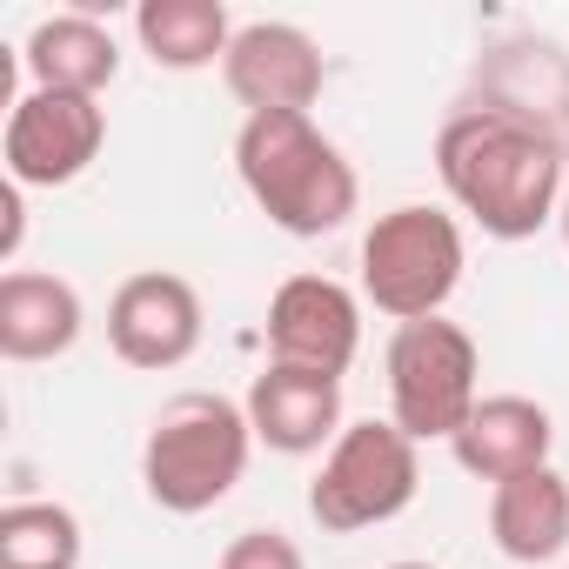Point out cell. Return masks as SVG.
Masks as SVG:
<instances>
[{
  "mask_svg": "<svg viewBox=\"0 0 569 569\" xmlns=\"http://www.w3.org/2000/svg\"><path fill=\"white\" fill-rule=\"evenodd\" d=\"M562 168L569 148L549 121L482 101L456 108L436 128V174L456 214H469L489 241H529L562 214Z\"/></svg>",
  "mask_w": 569,
  "mask_h": 569,
  "instance_id": "1",
  "label": "cell"
},
{
  "mask_svg": "<svg viewBox=\"0 0 569 569\" xmlns=\"http://www.w3.org/2000/svg\"><path fill=\"white\" fill-rule=\"evenodd\" d=\"M234 174L248 201L296 241H322L362 208L356 161L316 128V114H248L234 134Z\"/></svg>",
  "mask_w": 569,
  "mask_h": 569,
  "instance_id": "2",
  "label": "cell"
},
{
  "mask_svg": "<svg viewBox=\"0 0 569 569\" xmlns=\"http://www.w3.org/2000/svg\"><path fill=\"white\" fill-rule=\"evenodd\" d=\"M248 456H254L248 409L214 396V389H181L148 422L141 489L168 516H208L214 502L234 496V482L248 476Z\"/></svg>",
  "mask_w": 569,
  "mask_h": 569,
  "instance_id": "3",
  "label": "cell"
},
{
  "mask_svg": "<svg viewBox=\"0 0 569 569\" xmlns=\"http://www.w3.org/2000/svg\"><path fill=\"white\" fill-rule=\"evenodd\" d=\"M356 268H362V302L402 329V322H429L449 309V296L462 289V268H469V241L449 208L402 201L369 221Z\"/></svg>",
  "mask_w": 569,
  "mask_h": 569,
  "instance_id": "4",
  "label": "cell"
},
{
  "mask_svg": "<svg viewBox=\"0 0 569 569\" xmlns=\"http://www.w3.org/2000/svg\"><path fill=\"white\" fill-rule=\"evenodd\" d=\"M389 422L409 436V442H456L462 422L476 416L482 402V356H476V336L449 316H429V322H402L396 342H389Z\"/></svg>",
  "mask_w": 569,
  "mask_h": 569,
  "instance_id": "5",
  "label": "cell"
},
{
  "mask_svg": "<svg viewBox=\"0 0 569 569\" xmlns=\"http://www.w3.org/2000/svg\"><path fill=\"white\" fill-rule=\"evenodd\" d=\"M422 489V442H409L389 416L376 422H349L329 449L322 469L309 482V516L329 536H356L376 522H396Z\"/></svg>",
  "mask_w": 569,
  "mask_h": 569,
  "instance_id": "6",
  "label": "cell"
},
{
  "mask_svg": "<svg viewBox=\"0 0 569 569\" xmlns=\"http://www.w3.org/2000/svg\"><path fill=\"white\" fill-rule=\"evenodd\" d=\"M108 148V108L94 94H54L28 88L8 108V134H0V161H8L14 188H68L81 181Z\"/></svg>",
  "mask_w": 569,
  "mask_h": 569,
  "instance_id": "7",
  "label": "cell"
},
{
  "mask_svg": "<svg viewBox=\"0 0 569 569\" xmlns=\"http://www.w3.org/2000/svg\"><path fill=\"white\" fill-rule=\"evenodd\" d=\"M201 329H208L201 289L174 268H141L108 296V349L128 369H148V376L181 369L201 349Z\"/></svg>",
  "mask_w": 569,
  "mask_h": 569,
  "instance_id": "8",
  "label": "cell"
},
{
  "mask_svg": "<svg viewBox=\"0 0 569 569\" xmlns=\"http://www.w3.org/2000/svg\"><path fill=\"white\" fill-rule=\"evenodd\" d=\"M268 362L316 369V376H349L362 349V296L342 289L336 274H289L268 296Z\"/></svg>",
  "mask_w": 569,
  "mask_h": 569,
  "instance_id": "9",
  "label": "cell"
},
{
  "mask_svg": "<svg viewBox=\"0 0 569 569\" xmlns=\"http://www.w3.org/2000/svg\"><path fill=\"white\" fill-rule=\"evenodd\" d=\"M221 81L248 114H309L329 88V61L296 21H248L228 41Z\"/></svg>",
  "mask_w": 569,
  "mask_h": 569,
  "instance_id": "10",
  "label": "cell"
},
{
  "mask_svg": "<svg viewBox=\"0 0 569 569\" xmlns=\"http://www.w3.org/2000/svg\"><path fill=\"white\" fill-rule=\"evenodd\" d=\"M241 409H248L254 442L274 456H316L349 429L342 422V376H316V369H289V362H268L248 382Z\"/></svg>",
  "mask_w": 569,
  "mask_h": 569,
  "instance_id": "11",
  "label": "cell"
},
{
  "mask_svg": "<svg viewBox=\"0 0 569 569\" xmlns=\"http://www.w3.org/2000/svg\"><path fill=\"white\" fill-rule=\"evenodd\" d=\"M88 302L68 274L8 268L0 274V356L8 362H54L81 342Z\"/></svg>",
  "mask_w": 569,
  "mask_h": 569,
  "instance_id": "12",
  "label": "cell"
},
{
  "mask_svg": "<svg viewBox=\"0 0 569 569\" xmlns=\"http://www.w3.org/2000/svg\"><path fill=\"white\" fill-rule=\"evenodd\" d=\"M549 449H556V422H549V409L529 402V396H482L476 416L462 422V436L449 442V456L462 462V476H476V482H489V489L509 482V476L542 469Z\"/></svg>",
  "mask_w": 569,
  "mask_h": 569,
  "instance_id": "13",
  "label": "cell"
},
{
  "mask_svg": "<svg viewBox=\"0 0 569 569\" xmlns=\"http://www.w3.org/2000/svg\"><path fill=\"white\" fill-rule=\"evenodd\" d=\"M21 68H28L34 88L94 94V101H101V88H114V74H121V41H114L108 21L68 8V14L34 21V34L21 41Z\"/></svg>",
  "mask_w": 569,
  "mask_h": 569,
  "instance_id": "14",
  "label": "cell"
},
{
  "mask_svg": "<svg viewBox=\"0 0 569 569\" xmlns=\"http://www.w3.org/2000/svg\"><path fill=\"white\" fill-rule=\"evenodd\" d=\"M489 542L536 569V562H556L569 549V476L556 462L529 469V476H509L489 489Z\"/></svg>",
  "mask_w": 569,
  "mask_h": 569,
  "instance_id": "15",
  "label": "cell"
},
{
  "mask_svg": "<svg viewBox=\"0 0 569 569\" xmlns=\"http://www.w3.org/2000/svg\"><path fill=\"white\" fill-rule=\"evenodd\" d=\"M134 41L154 68L168 74H201L214 61H228L234 21L221 0H141L134 8Z\"/></svg>",
  "mask_w": 569,
  "mask_h": 569,
  "instance_id": "16",
  "label": "cell"
},
{
  "mask_svg": "<svg viewBox=\"0 0 569 569\" xmlns=\"http://www.w3.org/2000/svg\"><path fill=\"white\" fill-rule=\"evenodd\" d=\"M81 516L68 502L0 509V569H81Z\"/></svg>",
  "mask_w": 569,
  "mask_h": 569,
  "instance_id": "17",
  "label": "cell"
},
{
  "mask_svg": "<svg viewBox=\"0 0 569 569\" xmlns=\"http://www.w3.org/2000/svg\"><path fill=\"white\" fill-rule=\"evenodd\" d=\"M214 569H309V556L289 529H241V536H228Z\"/></svg>",
  "mask_w": 569,
  "mask_h": 569,
  "instance_id": "18",
  "label": "cell"
},
{
  "mask_svg": "<svg viewBox=\"0 0 569 569\" xmlns=\"http://www.w3.org/2000/svg\"><path fill=\"white\" fill-rule=\"evenodd\" d=\"M556 228H562V248H569V194H562V214H556Z\"/></svg>",
  "mask_w": 569,
  "mask_h": 569,
  "instance_id": "19",
  "label": "cell"
},
{
  "mask_svg": "<svg viewBox=\"0 0 569 569\" xmlns=\"http://www.w3.org/2000/svg\"><path fill=\"white\" fill-rule=\"evenodd\" d=\"M389 569H436V562H389Z\"/></svg>",
  "mask_w": 569,
  "mask_h": 569,
  "instance_id": "20",
  "label": "cell"
}]
</instances>
